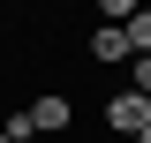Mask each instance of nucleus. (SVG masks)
Masks as SVG:
<instances>
[{"label":"nucleus","mask_w":151,"mask_h":143,"mask_svg":"<svg viewBox=\"0 0 151 143\" xmlns=\"http://www.w3.org/2000/svg\"><path fill=\"white\" fill-rule=\"evenodd\" d=\"M144 128H151V98H136V90H113V98H106V136H144Z\"/></svg>","instance_id":"obj_1"},{"label":"nucleus","mask_w":151,"mask_h":143,"mask_svg":"<svg viewBox=\"0 0 151 143\" xmlns=\"http://www.w3.org/2000/svg\"><path fill=\"white\" fill-rule=\"evenodd\" d=\"M136 8H144V0H98V23H129Z\"/></svg>","instance_id":"obj_7"},{"label":"nucleus","mask_w":151,"mask_h":143,"mask_svg":"<svg viewBox=\"0 0 151 143\" xmlns=\"http://www.w3.org/2000/svg\"><path fill=\"white\" fill-rule=\"evenodd\" d=\"M136 143H151V128H144V136H136Z\"/></svg>","instance_id":"obj_8"},{"label":"nucleus","mask_w":151,"mask_h":143,"mask_svg":"<svg viewBox=\"0 0 151 143\" xmlns=\"http://www.w3.org/2000/svg\"><path fill=\"white\" fill-rule=\"evenodd\" d=\"M68 121H76V106H68V90H45V98H30V128H38V136H60Z\"/></svg>","instance_id":"obj_3"},{"label":"nucleus","mask_w":151,"mask_h":143,"mask_svg":"<svg viewBox=\"0 0 151 143\" xmlns=\"http://www.w3.org/2000/svg\"><path fill=\"white\" fill-rule=\"evenodd\" d=\"M121 90H136V98H151V53H136V60H129V83H121Z\"/></svg>","instance_id":"obj_5"},{"label":"nucleus","mask_w":151,"mask_h":143,"mask_svg":"<svg viewBox=\"0 0 151 143\" xmlns=\"http://www.w3.org/2000/svg\"><path fill=\"white\" fill-rule=\"evenodd\" d=\"M91 60H106V68H129V60H136L129 30H121V23H98V30H91Z\"/></svg>","instance_id":"obj_2"},{"label":"nucleus","mask_w":151,"mask_h":143,"mask_svg":"<svg viewBox=\"0 0 151 143\" xmlns=\"http://www.w3.org/2000/svg\"><path fill=\"white\" fill-rule=\"evenodd\" d=\"M0 143H15V136H0Z\"/></svg>","instance_id":"obj_9"},{"label":"nucleus","mask_w":151,"mask_h":143,"mask_svg":"<svg viewBox=\"0 0 151 143\" xmlns=\"http://www.w3.org/2000/svg\"><path fill=\"white\" fill-rule=\"evenodd\" d=\"M0 136H15V143H30V136H38V128H30V106H15V113H8V121H0Z\"/></svg>","instance_id":"obj_6"},{"label":"nucleus","mask_w":151,"mask_h":143,"mask_svg":"<svg viewBox=\"0 0 151 143\" xmlns=\"http://www.w3.org/2000/svg\"><path fill=\"white\" fill-rule=\"evenodd\" d=\"M121 30H129V45H136V53H151V8H136Z\"/></svg>","instance_id":"obj_4"}]
</instances>
